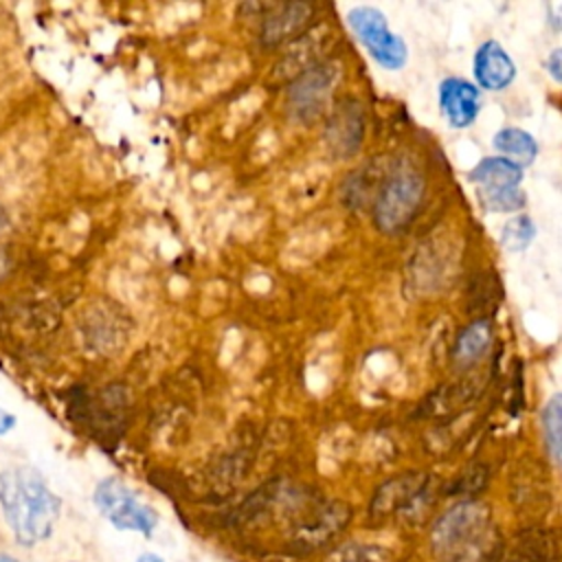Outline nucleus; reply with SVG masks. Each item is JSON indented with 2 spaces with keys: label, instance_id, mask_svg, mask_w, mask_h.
Instances as JSON below:
<instances>
[{
  "label": "nucleus",
  "instance_id": "dca6fc26",
  "mask_svg": "<svg viewBox=\"0 0 562 562\" xmlns=\"http://www.w3.org/2000/svg\"><path fill=\"white\" fill-rule=\"evenodd\" d=\"M544 66L549 68L551 77H553L555 81H560V48H555V50L551 53V57L544 59Z\"/></svg>",
  "mask_w": 562,
  "mask_h": 562
},
{
  "label": "nucleus",
  "instance_id": "f257e3e1",
  "mask_svg": "<svg viewBox=\"0 0 562 562\" xmlns=\"http://www.w3.org/2000/svg\"><path fill=\"white\" fill-rule=\"evenodd\" d=\"M0 505L20 544L46 540L59 518L61 501L33 468H11L0 474Z\"/></svg>",
  "mask_w": 562,
  "mask_h": 562
},
{
  "label": "nucleus",
  "instance_id": "2eb2a0df",
  "mask_svg": "<svg viewBox=\"0 0 562 562\" xmlns=\"http://www.w3.org/2000/svg\"><path fill=\"white\" fill-rule=\"evenodd\" d=\"M479 200L487 211L509 213L525 206V193L518 187L512 189H479Z\"/></svg>",
  "mask_w": 562,
  "mask_h": 562
},
{
  "label": "nucleus",
  "instance_id": "412c9836",
  "mask_svg": "<svg viewBox=\"0 0 562 562\" xmlns=\"http://www.w3.org/2000/svg\"><path fill=\"white\" fill-rule=\"evenodd\" d=\"M0 263H4V261H0Z\"/></svg>",
  "mask_w": 562,
  "mask_h": 562
},
{
  "label": "nucleus",
  "instance_id": "aec40b11",
  "mask_svg": "<svg viewBox=\"0 0 562 562\" xmlns=\"http://www.w3.org/2000/svg\"><path fill=\"white\" fill-rule=\"evenodd\" d=\"M0 562H18V560L11 558V555H2V553H0Z\"/></svg>",
  "mask_w": 562,
  "mask_h": 562
},
{
  "label": "nucleus",
  "instance_id": "1a4fd4ad",
  "mask_svg": "<svg viewBox=\"0 0 562 562\" xmlns=\"http://www.w3.org/2000/svg\"><path fill=\"white\" fill-rule=\"evenodd\" d=\"M312 18V7L305 2H290L283 7H277L274 13H270L261 26V42L268 46L281 44L294 33H299Z\"/></svg>",
  "mask_w": 562,
  "mask_h": 562
},
{
  "label": "nucleus",
  "instance_id": "6e6552de",
  "mask_svg": "<svg viewBox=\"0 0 562 562\" xmlns=\"http://www.w3.org/2000/svg\"><path fill=\"white\" fill-rule=\"evenodd\" d=\"M474 77L481 88L503 90L516 77V64L496 40H487L474 53Z\"/></svg>",
  "mask_w": 562,
  "mask_h": 562
},
{
  "label": "nucleus",
  "instance_id": "423d86ee",
  "mask_svg": "<svg viewBox=\"0 0 562 562\" xmlns=\"http://www.w3.org/2000/svg\"><path fill=\"white\" fill-rule=\"evenodd\" d=\"M362 134H364V114L358 103L347 101L334 112L331 121L327 123L325 143L331 156H336L338 160H345L358 151L362 143Z\"/></svg>",
  "mask_w": 562,
  "mask_h": 562
},
{
  "label": "nucleus",
  "instance_id": "ddd939ff",
  "mask_svg": "<svg viewBox=\"0 0 562 562\" xmlns=\"http://www.w3.org/2000/svg\"><path fill=\"white\" fill-rule=\"evenodd\" d=\"M542 435L551 459L558 463L562 446V397L558 393L542 408Z\"/></svg>",
  "mask_w": 562,
  "mask_h": 562
},
{
  "label": "nucleus",
  "instance_id": "a211bd4d",
  "mask_svg": "<svg viewBox=\"0 0 562 562\" xmlns=\"http://www.w3.org/2000/svg\"><path fill=\"white\" fill-rule=\"evenodd\" d=\"M136 562H165V560L158 558V555H154V553H143Z\"/></svg>",
  "mask_w": 562,
  "mask_h": 562
},
{
  "label": "nucleus",
  "instance_id": "f3484780",
  "mask_svg": "<svg viewBox=\"0 0 562 562\" xmlns=\"http://www.w3.org/2000/svg\"><path fill=\"white\" fill-rule=\"evenodd\" d=\"M15 426V415L0 408V435H7Z\"/></svg>",
  "mask_w": 562,
  "mask_h": 562
},
{
  "label": "nucleus",
  "instance_id": "0eeeda50",
  "mask_svg": "<svg viewBox=\"0 0 562 562\" xmlns=\"http://www.w3.org/2000/svg\"><path fill=\"white\" fill-rule=\"evenodd\" d=\"M479 88L465 79L448 77L439 83V105L452 127H468L479 116Z\"/></svg>",
  "mask_w": 562,
  "mask_h": 562
},
{
  "label": "nucleus",
  "instance_id": "f03ea898",
  "mask_svg": "<svg viewBox=\"0 0 562 562\" xmlns=\"http://www.w3.org/2000/svg\"><path fill=\"white\" fill-rule=\"evenodd\" d=\"M94 505L101 516L121 531H136L151 538L158 525V512L147 505L121 479H103L94 490Z\"/></svg>",
  "mask_w": 562,
  "mask_h": 562
},
{
  "label": "nucleus",
  "instance_id": "4468645a",
  "mask_svg": "<svg viewBox=\"0 0 562 562\" xmlns=\"http://www.w3.org/2000/svg\"><path fill=\"white\" fill-rule=\"evenodd\" d=\"M536 237V224L529 215H516L512 217L505 226H503V233H501V241L507 250L512 252H520L525 250Z\"/></svg>",
  "mask_w": 562,
  "mask_h": 562
},
{
  "label": "nucleus",
  "instance_id": "7ed1b4c3",
  "mask_svg": "<svg viewBox=\"0 0 562 562\" xmlns=\"http://www.w3.org/2000/svg\"><path fill=\"white\" fill-rule=\"evenodd\" d=\"M424 200V178L413 169H400L386 178L375 204L373 222L384 233H397L411 224Z\"/></svg>",
  "mask_w": 562,
  "mask_h": 562
},
{
  "label": "nucleus",
  "instance_id": "f8f14e48",
  "mask_svg": "<svg viewBox=\"0 0 562 562\" xmlns=\"http://www.w3.org/2000/svg\"><path fill=\"white\" fill-rule=\"evenodd\" d=\"M490 342H492V325L485 318H479L470 323L457 338L454 360L459 364H470L485 353Z\"/></svg>",
  "mask_w": 562,
  "mask_h": 562
},
{
  "label": "nucleus",
  "instance_id": "6ab92c4d",
  "mask_svg": "<svg viewBox=\"0 0 562 562\" xmlns=\"http://www.w3.org/2000/svg\"><path fill=\"white\" fill-rule=\"evenodd\" d=\"M7 222H9V220H7V213H4L2 206H0V233L7 228Z\"/></svg>",
  "mask_w": 562,
  "mask_h": 562
},
{
  "label": "nucleus",
  "instance_id": "20e7f679",
  "mask_svg": "<svg viewBox=\"0 0 562 562\" xmlns=\"http://www.w3.org/2000/svg\"><path fill=\"white\" fill-rule=\"evenodd\" d=\"M347 24L382 68L397 70L406 64L408 48L404 40L389 29V22L380 9L367 4L353 7L347 11Z\"/></svg>",
  "mask_w": 562,
  "mask_h": 562
},
{
  "label": "nucleus",
  "instance_id": "9b49d317",
  "mask_svg": "<svg viewBox=\"0 0 562 562\" xmlns=\"http://www.w3.org/2000/svg\"><path fill=\"white\" fill-rule=\"evenodd\" d=\"M494 147L503 154V158L522 167L533 162L538 154V143L533 136L520 127H503L494 136Z\"/></svg>",
  "mask_w": 562,
  "mask_h": 562
},
{
  "label": "nucleus",
  "instance_id": "39448f33",
  "mask_svg": "<svg viewBox=\"0 0 562 562\" xmlns=\"http://www.w3.org/2000/svg\"><path fill=\"white\" fill-rule=\"evenodd\" d=\"M338 68L334 64H314L292 81L288 90V112L296 123L310 125L327 108Z\"/></svg>",
  "mask_w": 562,
  "mask_h": 562
},
{
  "label": "nucleus",
  "instance_id": "9d476101",
  "mask_svg": "<svg viewBox=\"0 0 562 562\" xmlns=\"http://www.w3.org/2000/svg\"><path fill=\"white\" fill-rule=\"evenodd\" d=\"M470 180L479 184V189H512L522 180V167L514 165L503 156L483 158L472 171Z\"/></svg>",
  "mask_w": 562,
  "mask_h": 562
}]
</instances>
